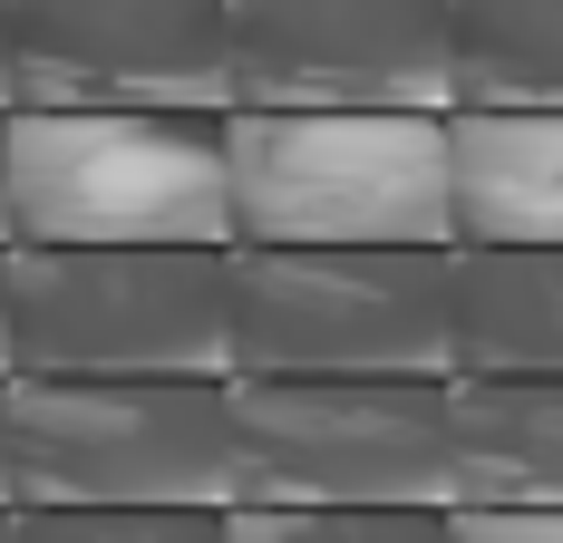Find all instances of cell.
<instances>
[{"instance_id":"cell-1","label":"cell","mask_w":563,"mask_h":543,"mask_svg":"<svg viewBox=\"0 0 563 543\" xmlns=\"http://www.w3.org/2000/svg\"><path fill=\"white\" fill-rule=\"evenodd\" d=\"M233 108H0L10 243H233Z\"/></svg>"},{"instance_id":"cell-2","label":"cell","mask_w":563,"mask_h":543,"mask_svg":"<svg viewBox=\"0 0 563 543\" xmlns=\"http://www.w3.org/2000/svg\"><path fill=\"white\" fill-rule=\"evenodd\" d=\"M233 505H456V369H233Z\"/></svg>"},{"instance_id":"cell-3","label":"cell","mask_w":563,"mask_h":543,"mask_svg":"<svg viewBox=\"0 0 563 543\" xmlns=\"http://www.w3.org/2000/svg\"><path fill=\"white\" fill-rule=\"evenodd\" d=\"M233 243H456L448 108H233Z\"/></svg>"},{"instance_id":"cell-4","label":"cell","mask_w":563,"mask_h":543,"mask_svg":"<svg viewBox=\"0 0 563 543\" xmlns=\"http://www.w3.org/2000/svg\"><path fill=\"white\" fill-rule=\"evenodd\" d=\"M233 243H0L10 369H233Z\"/></svg>"},{"instance_id":"cell-5","label":"cell","mask_w":563,"mask_h":543,"mask_svg":"<svg viewBox=\"0 0 563 543\" xmlns=\"http://www.w3.org/2000/svg\"><path fill=\"white\" fill-rule=\"evenodd\" d=\"M10 505H233V369H10Z\"/></svg>"},{"instance_id":"cell-6","label":"cell","mask_w":563,"mask_h":543,"mask_svg":"<svg viewBox=\"0 0 563 543\" xmlns=\"http://www.w3.org/2000/svg\"><path fill=\"white\" fill-rule=\"evenodd\" d=\"M233 369H456V243H233Z\"/></svg>"},{"instance_id":"cell-7","label":"cell","mask_w":563,"mask_h":543,"mask_svg":"<svg viewBox=\"0 0 563 543\" xmlns=\"http://www.w3.org/2000/svg\"><path fill=\"white\" fill-rule=\"evenodd\" d=\"M233 108H456V0H233Z\"/></svg>"},{"instance_id":"cell-8","label":"cell","mask_w":563,"mask_h":543,"mask_svg":"<svg viewBox=\"0 0 563 543\" xmlns=\"http://www.w3.org/2000/svg\"><path fill=\"white\" fill-rule=\"evenodd\" d=\"M10 108H233V0H10Z\"/></svg>"},{"instance_id":"cell-9","label":"cell","mask_w":563,"mask_h":543,"mask_svg":"<svg viewBox=\"0 0 563 543\" xmlns=\"http://www.w3.org/2000/svg\"><path fill=\"white\" fill-rule=\"evenodd\" d=\"M456 243H563V108H448Z\"/></svg>"},{"instance_id":"cell-10","label":"cell","mask_w":563,"mask_h":543,"mask_svg":"<svg viewBox=\"0 0 563 543\" xmlns=\"http://www.w3.org/2000/svg\"><path fill=\"white\" fill-rule=\"evenodd\" d=\"M456 505H563V369H456Z\"/></svg>"},{"instance_id":"cell-11","label":"cell","mask_w":563,"mask_h":543,"mask_svg":"<svg viewBox=\"0 0 563 543\" xmlns=\"http://www.w3.org/2000/svg\"><path fill=\"white\" fill-rule=\"evenodd\" d=\"M456 369H563V243H456Z\"/></svg>"},{"instance_id":"cell-12","label":"cell","mask_w":563,"mask_h":543,"mask_svg":"<svg viewBox=\"0 0 563 543\" xmlns=\"http://www.w3.org/2000/svg\"><path fill=\"white\" fill-rule=\"evenodd\" d=\"M456 108H563V0H456Z\"/></svg>"},{"instance_id":"cell-13","label":"cell","mask_w":563,"mask_h":543,"mask_svg":"<svg viewBox=\"0 0 563 543\" xmlns=\"http://www.w3.org/2000/svg\"><path fill=\"white\" fill-rule=\"evenodd\" d=\"M233 543H448V505H224Z\"/></svg>"},{"instance_id":"cell-14","label":"cell","mask_w":563,"mask_h":543,"mask_svg":"<svg viewBox=\"0 0 563 543\" xmlns=\"http://www.w3.org/2000/svg\"><path fill=\"white\" fill-rule=\"evenodd\" d=\"M10 543H233L224 505H10Z\"/></svg>"},{"instance_id":"cell-15","label":"cell","mask_w":563,"mask_h":543,"mask_svg":"<svg viewBox=\"0 0 563 543\" xmlns=\"http://www.w3.org/2000/svg\"><path fill=\"white\" fill-rule=\"evenodd\" d=\"M448 543H563V505H448Z\"/></svg>"},{"instance_id":"cell-16","label":"cell","mask_w":563,"mask_h":543,"mask_svg":"<svg viewBox=\"0 0 563 543\" xmlns=\"http://www.w3.org/2000/svg\"><path fill=\"white\" fill-rule=\"evenodd\" d=\"M0 505H10V379H0Z\"/></svg>"},{"instance_id":"cell-17","label":"cell","mask_w":563,"mask_h":543,"mask_svg":"<svg viewBox=\"0 0 563 543\" xmlns=\"http://www.w3.org/2000/svg\"><path fill=\"white\" fill-rule=\"evenodd\" d=\"M0 108H10V0H0Z\"/></svg>"},{"instance_id":"cell-18","label":"cell","mask_w":563,"mask_h":543,"mask_svg":"<svg viewBox=\"0 0 563 543\" xmlns=\"http://www.w3.org/2000/svg\"><path fill=\"white\" fill-rule=\"evenodd\" d=\"M0 379H10V291H0Z\"/></svg>"},{"instance_id":"cell-19","label":"cell","mask_w":563,"mask_h":543,"mask_svg":"<svg viewBox=\"0 0 563 543\" xmlns=\"http://www.w3.org/2000/svg\"><path fill=\"white\" fill-rule=\"evenodd\" d=\"M0 243H10V195H0Z\"/></svg>"},{"instance_id":"cell-20","label":"cell","mask_w":563,"mask_h":543,"mask_svg":"<svg viewBox=\"0 0 563 543\" xmlns=\"http://www.w3.org/2000/svg\"><path fill=\"white\" fill-rule=\"evenodd\" d=\"M0 543H10V505H0Z\"/></svg>"}]
</instances>
